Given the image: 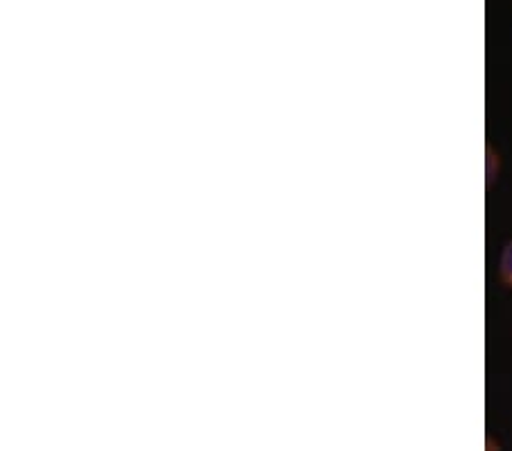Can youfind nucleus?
I'll return each instance as SVG.
<instances>
[{"label":"nucleus","mask_w":512,"mask_h":451,"mask_svg":"<svg viewBox=\"0 0 512 451\" xmlns=\"http://www.w3.org/2000/svg\"><path fill=\"white\" fill-rule=\"evenodd\" d=\"M499 276L508 287H512V240L503 246L501 258H499Z\"/></svg>","instance_id":"nucleus-1"}]
</instances>
